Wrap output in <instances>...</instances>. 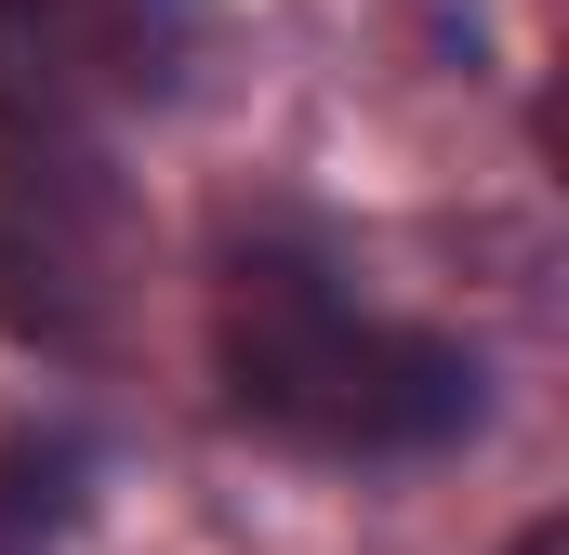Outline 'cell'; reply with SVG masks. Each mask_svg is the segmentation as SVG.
<instances>
[{
	"label": "cell",
	"instance_id": "6da1fadb",
	"mask_svg": "<svg viewBox=\"0 0 569 555\" xmlns=\"http://www.w3.org/2000/svg\"><path fill=\"white\" fill-rule=\"evenodd\" d=\"M212 357H226V397L266 436H305V450H358V463H411V450H450L490 411V371L437 331H398V317H358L331 265L305 252H239L226 265V304H212Z\"/></svg>",
	"mask_w": 569,
	"mask_h": 555
},
{
	"label": "cell",
	"instance_id": "7a4b0ae2",
	"mask_svg": "<svg viewBox=\"0 0 569 555\" xmlns=\"http://www.w3.org/2000/svg\"><path fill=\"white\" fill-rule=\"evenodd\" d=\"M503 555H569V529H557V516H543V529H517V543H503Z\"/></svg>",
	"mask_w": 569,
	"mask_h": 555
}]
</instances>
